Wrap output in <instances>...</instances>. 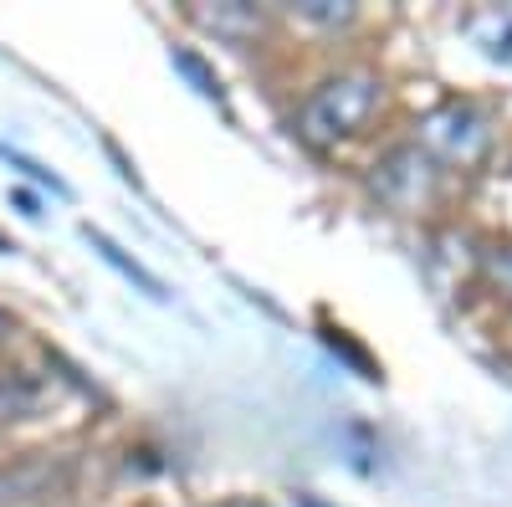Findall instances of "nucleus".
<instances>
[{
  "mask_svg": "<svg viewBox=\"0 0 512 507\" xmlns=\"http://www.w3.org/2000/svg\"><path fill=\"white\" fill-rule=\"evenodd\" d=\"M374 108H379V77L374 72H338L303 98V108H297V134L313 149H333V144L354 139Z\"/></svg>",
  "mask_w": 512,
  "mask_h": 507,
  "instance_id": "obj_1",
  "label": "nucleus"
},
{
  "mask_svg": "<svg viewBox=\"0 0 512 507\" xmlns=\"http://www.w3.org/2000/svg\"><path fill=\"white\" fill-rule=\"evenodd\" d=\"M492 144V129L487 118L472 108V103H441L431 108L420 123H415V149L425 159H446V164H477Z\"/></svg>",
  "mask_w": 512,
  "mask_h": 507,
  "instance_id": "obj_2",
  "label": "nucleus"
},
{
  "mask_svg": "<svg viewBox=\"0 0 512 507\" xmlns=\"http://www.w3.org/2000/svg\"><path fill=\"white\" fill-rule=\"evenodd\" d=\"M374 190H379V200H390L395 210H415L420 200L436 195V164L425 159L415 144L390 149L379 159V169H374Z\"/></svg>",
  "mask_w": 512,
  "mask_h": 507,
  "instance_id": "obj_3",
  "label": "nucleus"
},
{
  "mask_svg": "<svg viewBox=\"0 0 512 507\" xmlns=\"http://www.w3.org/2000/svg\"><path fill=\"white\" fill-rule=\"evenodd\" d=\"M82 236H88V246L98 251V257H103V262H108V267H113L123 282H134V287L144 292V298H154V303H169V287H164V282H159V277H154V272H149L139 257H128V251H123V246H118L108 231H98V226H82Z\"/></svg>",
  "mask_w": 512,
  "mask_h": 507,
  "instance_id": "obj_4",
  "label": "nucleus"
},
{
  "mask_svg": "<svg viewBox=\"0 0 512 507\" xmlns=\"http://www.w3.org/2000/svg\"><path fill=\"white\" fill-rule=\"evenodd\" d=\"M466 36L472 47L492 62V67H507L512 72V6H487L466 21Z\"/></svg>",
  "mask_w": 512,
  "mask_h": 507,
  "instance_id": "obj_5",
  "label": "nucleus"
},
{
  "mask_svg": "<svg viewBox=\"0 0 512 507\" xmlns=\"http://www.w3.org/2000/svg\"><path fill=\"white\" fill-rule=\"evenodd\" d=\"M200 21L216 31V36H231V41H241V36H251V31H262V11H251V6H216V11H200Z\"/></svg>",
  "mask_w": 512,
  "mask_h": 507,
  "instance_id": "obj_6",
  "label": "nucleus"
},
{
  "mask_svg": "<svg viewBox=\"0 0 512 507\" xmlns=\"http://www.w3.org/2000/svg\"><path fill=\"white\" fill-rule=\"evenodd\" d=\"M169 62H175V72H185V77H190V88H195L200 98H210V103H216V108H226V93H221V77L210 72V67H205V62H200L195 52H185V47H180V52L169 57Z\"/></svg>",
  "mask_w": 512,
  "mask_h": 507,
  "instance_id": "obj_7",
  "label": "nucleus"
},
{
  "mask_svg": "<svg viewBox=\"0 0 512 507\" xmlns=\"http://www.w3.org/2000/svg\"><path fill=\"white\" fill-rule=\"evenodd\" d=\"M292 11L313 26H349L359 16V6H349V0H292Z\"/></svg>",
  "mask_w": 512,
  "mask_h": 507,
  "instance_id": "obj_8",
  "label": "nucleus"
},
{
  "mask_svg": "<svg viewBox=\"0 0 512 507\" xmlns=\"http://www.w3.org/2000/svg\"><path fill=\"white\" fill-rule=\"evenodd\" d=\"M0 159H6L11 169H21V175H26V180H36V185H52V195H72V190H67V180H57L52 169H41L31 154H21V149H11V144H0Z\"/></svg>",
  "mask_w": 512,
  "mask_h": 507,
  "instance_id": "obj_9",
  "label": "nucleus"
},
{
  "mask_svg": "<svg viewBox=\"0 0 512 507\" xmlns=\"http://www.w3.org/2000/svg\"><path fill=\"white\" fill-rule=\"evenodd\" d=\"M487 277H492L497 292H507V298H512V246H492L487 251Z\"/></svg>",
  "mask_w": 512,
  "mask_h": 507,
  "instance_id": "obj_10",
  "label": "nucleus"
},
{
  "mask_svg": "<svg viewBox=\"0 0 512 507\" xmlns=\"http://www.w3.org/2000/svg\"><path fill=\"white\" fill-rule=\"evenodd\" d=\"M11 200L21 205V216H31V221L41 216V210H36V195H31V190H11Z\"/></svg>",
  "mask_w": 512,
  "mask_h": 507,
  "instance_id": "obj_11",
  "label": "nucleus"
},
{
  "mask_svg": "<svg viewBox=\"0 0 512 507\" xmlns=\"http://www.w3.org/2000/svg\"><path fill=\"white\" fill-rule=\"evenodd\" d=\"M11 333H16V318H11L6 308H0V344H6V338H11Z\"/></svg>",
  "mask_w": 512,
  "mask_h": 507,
  "instance_id": "obj_12",
  "label": "nucleus"
},
{
  "mask_svg": "<svg viewBox=\"0 0 512 507\" xmlns=\"http://www.w3.org/2000/svg\"><path fill=\"white\" fill-rule=\"evenodd\" d=\"M216 507H267V502H256V497H231V502H216Z\"/></svg>",
  "mask_w": 512,
  "mask_h": 507,
  "instance_id": "obj_13",
  "label": "nucleus"
},
{
  "mask_svg": "<svg viewBox=\"0 0 512 507\" xmlns=\"http://www.w3.org/2000/svg\"><path fill=\"white\" fill-rule=\"evenodd\" d=\"M297 502H303V507H323V502H318V497H308V492H303V497H297Z\"/></svg>",
  "mask_w": 512,
  "mask_h": 507,
  "instance_id": "obj_14",
  "label": "nucleus"
},
{
  "mask_svg": "<svg viewBox=\"0 0 512 507\" xmlns=\"http://www.w3.org/2000/svg\"><path fill=\"white\" fill-rule=\"evenodd\" d=\"M0 251H11V246H6V241H0Z\"/></svg>",
  "mask_w": 512,
  "mask_h": 507,
  "instance_id": "obj_15",
  "label": "nucleus"
}]
</instances>
